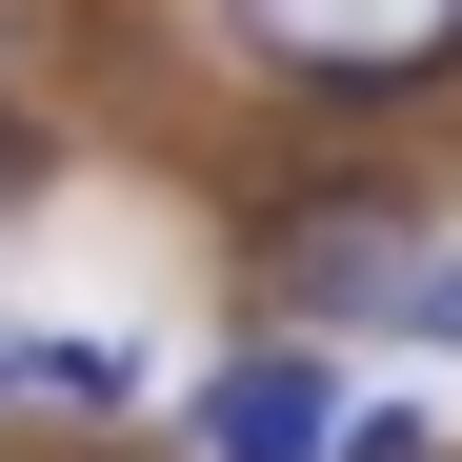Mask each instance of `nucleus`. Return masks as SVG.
<instances>
[{"instance_id":"1","label":"nucleus","mask_w":462,"mask_h":462,"mask_svg":"<svg viewBox=\"0 0 462 462\" xmlns=\"http://www.w3.org/2000/svg\"><path fill=\"white\" fill-rule=\"evenodd\" d=\"M402 262H422V201H402V181H301V201H262L242 301H262V322H301V342H342V322L402 301Z\"/></svg>"},{"instance_id":"3","label":"nucleus","mask_w":462,"mask_h":462,"mask_svg":"<svg viewBox=\"0 0 462 462\" xmlns=\"http://www.w3.org/2000/svg\"><path fill=\"white\" fill-rule=\"evenodd\" d=\"M181 442H201V462H322V442H342V362L301 342V322H262V342L181 402Z\"/></svg>"},{"instance_id":"5","label":"nucleus","mask_w":462,"mask_h":462,"mask_svg":"<svg viewBox=\"0 0 462 462\" xmlns=\"http://www.w3.org/2000/svg\"><path fill=\"white\" fill-rule=\"evenodd\" d=\"M382 342H422V362H462V242H422V262H402V301H382Z\"/></svg>"},{"instance_id":"6","label":"nucleus","mask_w":462,"mask_h":462,"mask_svg":"<svg viewBox=\"0 0 462 462\" xmlns=\"http://www.w3.org/2000/svg\"><path fill=\"white\" fill-rule=\"evenodd\" d=\"M322 462H442V442H422V422H342Z\"/></svg>"},{"instance_id":"2","label":"nucleus","mask_w":462,"mask_h":462,"mask_svg":"<svg viewBox=\"0 0 462 462\" xmlns=\"http://www.w3.org/2000/svg\"><path fill=\"white\" fill-rule=\"evenodd\" d=\"M242 60L301 101H422L462 81V0H242Z\"/></svg>"},{"instance_id":"4","label":"nucleus","mask_w":462,"mask_h":462,"mask_svg":"<svg viewBox=\"0 0 462 462\" xmlns=\"http://www.w3.org/2000/svg\"><path fill=\"white\" fill-rule=\"evenodd\" d=\"M0 402H60V422H121V402H141V362H121V342H81V322H41V342H0Z\"/></svg>"}]
</instances>
